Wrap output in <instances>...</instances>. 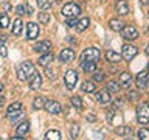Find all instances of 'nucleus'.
Listing matches in <instances>:
<instances>
[{
	"label": "nucleus",
	"instance_id": "f257e3e1",
	"mask_svg": "<svg viewBox=\"0 0 149 140\" xmlns=\"http://www.w3.org/2000/svg\"><path fill=\"white\" fill-rule=\"evenodd\" d=\"M34 65H33L30 61H23V62L19 64L17 67V76L20 81H26V79H30L33 76V73H34Z\"/></svg>",
	"mask_w": 149,
	"mask_h": 140
},
{
	"label": "nucleus",
	"instance_id": "f03ea898",
	"mask_svg": "<svg viewBox=\"0 0 149 140\" xmlns=\"http://www.w3.org/2000/svg\"><path fill=\"white\" fill-rule=\"evenodd\" d=\"M101 58V53L100 50L95 48V47H90V48H86L81 55V61L86 62V61H90V62H98Z\"/></svg>",
	"mask_w": 149,
	"mask_h": 140
},
{
	"label": "nucleus",
	"instance_id": "7ed1b4c3",
	"mask_svg": "<svg viewBox=\"0 0 149 140\" xmlns=\"http://www.w3.org/2000/svg\"><path fill=\"white\" fill-rule=\"evenodd\" d=\"M62 16L65 17H76L79 16V13H81V8H79V5L76 3H67L62 6Z\"/></svg>",
	"mask_w": 149,
	"mask_h": 140
},
{
	"label": "nucleus",
	"instance_id": "20e7f679",
	"mask_svg": "<svg viewBox=\"0 0 149 140\" xmlns=\"http://www.w3.org/2000/svg\"><path fill=\"white\" fill-rule=\"evenodd\" d=\"M137 121L140 125H148L149 123V107L148 104H140L137 109Z\"/></svg>",
	"mask_w": 149,
	"mask_h": 140
},
{
	"label": "nucleus",
	"instance_id": "39448f33",
	"mask_svg": "<svg viewBox=\"0 0 149 140\" xmlns=\"http://www.w3.org/2000/svg\"><path fill=\"white\" fill-rule=\"evenodd\" d=\"M64 83H65V86H67V89H74V86H76V83H78V73H76V70H67L64 75Z\"/></svg>",
	"mask_w": 149,
	"mask_h": 140
},
{
	"label": "nucleus",
	"instance_id": "423d86ee",
	"mask_svg": "<svg viewBox=\"0 0 149 140\" xmlns=\"http://www.w3.org/2000/svg\"><path fill=\"white\" fill-rule=\"evenodd\" d=\"M120 31H121V36H123L126 41H135L138 37V31H137V28H135L134 25L123 27Z\"/></svg>",
	"mask_w": 149,
	"mask_h": 140
},
{
	"label": "nucleus",
	"instance_id": "0eeeda50",
	"mask_svg": "<svg viewBox=\"0 0 149 140\" xmlns=\"http://www.w3.org/2000/svg\"><path fill=\"white\" fill-rule=\"evenodd\" d=\"M45 111L47 112H50V114H53V115H58L62 112V106H61V103L58 101H54V100H45Z\"/></svg>",
	"mask_w": 149,
	"mask_h": 140
},
{
	"label": "nucleus",
	"instance_id": "6e6552de",
	"mask_svg": "<svg viewBox=\"0 0 149 140\" xmlns=\"http://www.w3.org/2000/svg\"><path fill=\"white\" fill-rule=\"evenodd\" d=\"M137 53H138L137 47H134V45H130V44H126V45H123V53H121V58H124L126 61H132L135 56H137Z\"/></svg>",
	"mask_w": 149,
	"mask_h": 140
},
{
	"label": "nucleus",
	"instance_id": "1a4fd4ad",
	"mask_svg": "<svg viewBox=\"0 0 149 140\" xmlns=\"http://www.w3.org/2000/svg\"><path fill=\"white\" fill-rule=\"evenodd\" d=\"M37 36H39V27H37V23L30 22L26 25V39L33 41V39H36Z\"/></svg>",
	"mask_w": 149,
	"mask_h": 140
},
{
	"label": "nucleus",
	"instance_id": "9d476101",
	"mask_svg": "<svg viewBox=\"0 0 149 140\" xmlns=\"http://www.w3.org/2000/svg\"><path fill=\"white\" fill-rule=\"evenodd\" d=\"M33 50H34V51H40V53H50L51 44L48 41H39V42H36V44H34Z\"/></svg>",
	"mask_w": 149,
	"mask_h": 140
},
{
	"label": "nucleus",
	"instance_id": "9b49d317",
	"mask_svg": "<svg viewBox=\"0 0 149 140\" xmlns=\"http://www.w3.org/2000/svg\"><path fill=\"white\" fill-rule=\"evenodd\" d=\"M74 59V51L72 48H64L59 53V61L61 62H72Z\"/></svg>",
	"mask_w": 149,
	"mask_h": 140
},
{
	"label": "nucleus",
	"instance_id": "f8f14e48",
	"mask_svg": "<svg viewBox=\"0 0 149 140\" xmlns=\"http://www.w3.org/2000/svg\"><path fill=\"white\" fill-rule=\"evenodd\" d=\"M42 86V76L39 73H33V76L30 78V89H33V90H37Z\"/></svg>",
	"mask_w": 149,
	"mask_h": 140
},
{
	"label": "nucleus",
	"instance_id": "ddd939ff",
	"mask_svg": "<svg viewBox=\"0 0 149 140\" xmlns=\"http://www.w3.org/2000/svg\"><path fill=\"white\" fill-rule=\"evenodd\" d=\"M95 100L100 103V104H106V103L110 101V93L107 90H100V92H96Z\"/></svg>",
	"mask_w": 149,
	"mask_h": 140
},
{
	"label": "nucleus",
	"instance_id": "4468645a",
	"mask_svg": "<svg viewBox=\"0 0 149 140\" xmlns=\"http://www.w3.org/2000/svg\"><path fill=\"white\" fill-rule=\"evenodd\" d=\"M137 86L140 89H146V86H148V72L146 70H143V72H140L137 75Z\"/></svg>",
	"mask_w": 149,
	"mask_h": 140
},
{
	"label": "nucleus",
	"instance_id": "2eb2a0df",
	"mask_svg": "<svg viewBox=\"0 0 149 140\" xmlns=\"http://www.w3.org/2000/svg\"><path fill=\"white\" fill-rule=\"evenodd\" d=\"M115 8H116V13H118L120 16H126V14L129 13V5L126 0H118Z\"/></svg>",
	"mask_w": 149,
	"mask_h": 140
},
{
	"label": "nucleus",
	"instance_id": "dca6fc26",
	"mask_svg": "<svg viewBox=\"0 0 149 140\" xmlns=\"http://www.w3.org/2000/svg\"><path fill=\"white\" fill-rule=\"evenodd\" d=\"M53 61V55L51 53H44L40 56L39 59H37V64H40L42 67H48V64Z\"/></svg>",
	"mask_w": 149,
	"mask_h": 140
},
{
	"label": "nucleus",
	"instance_id": "f3484780",
	"mask_svg": "<svg viewBox=\"0 0 149 140\" xmlns=\"http://www.w3.org/2000/svg\"><path fill=\"white\" fill-rule=\"evenodd\" d=\"M106 58H107V61H109V62H120L121 61V55L120 53H116V51H112V50H109L106 53Z\"/></svg>",
	"mask_w": 149,
	"mask_h": 140
},
{
	"label": "nucleus",
	"instance_id": "a211bd4d",
	"mask_svg": "<svg viewBox=\"0 0 149 140\" xmlns=\"http://www.w3.org/2000/svg\"><path fill=\"white\" fill-rule=\"evenodd\" d=\"M82 92H86V93H92V92H95L96 90V84L95 81H86V83H82Z\"/></svg>",
	"mask_w": 149,
	"mask_h": 140
},
{
	"label": "nucleus",
	"instance_id": "6ab92c4d",
	"mask_svg": "<svg viewBox=\"0 0 149 140\" xmlns=\"http://www.w3.org/2000/svg\"><path fill=\"white\" fill-rule=\"evenodd\" d=\"M130 81H132V76H130L127 72H123L120 75V83L118 84H121V86H124V87H129Z\"/></svg>",
	"mask_w": 149,
	"mask_h": 140
},
{
	"label": "nucleus",
	"instance_id": "aec40b11",
	"mask_svg": "<svg viewBox=\"0 0 149 140\" xmlns=\"http://www.w3.org/2000/svg\"><path fill=\"white\" fill-rule=\"evenodd\" d=\"M81 67L86 73H92L96 70V62H90V61H86V62H81Z\"/></svg>",
	"mask_w": 149,
	"mask_h": 140
},
{
	"label": "nucleus",
	"instance_id": "412c9836",
	"mask_svg": "<svg viewBox=\"0 0 149 140\" xmlns=\"http://www.w3.org/2000/svg\"><path fill=\"white\" fill-rule=\"evenodd\" d=\"M28 131H30V121H22L17 126V135H25Z\"/></svg>",
	"mask_w": 149,
	"mask_h": 140
},
{
	"label": "nucleus",
	"instance_id": "4be33fe9",
	"mask_svg": "<svg viewBox=\"0 0 149 140\" xmlns=\"http://www.w3.org/2000/svg\"><path fill=\"white\" fill-rule=\"evenodd\" d=\"M45 139L47 140H61V132L56 129H50V131H47Z\"/></svg>",
	"mask_w": 149,
	"mask_h": 140
},
{
	"label": "nucleus",
	"instance_id": "5701e85b",
	"mask_svg": "<svg viewBox=\"0 0 149 140\" xmlns=\"http://www.w3.org/2000/svg\"><path fill=\"white\" fill-rule=\"evenodd\" d=\"M109 27H110V28H112V30H113V31H120L121 28L124 27V23L121 22L120 19H112V20L109 22Z\"/></svg>",
	"mask_w": 149,
	"mask_h": 140
},
{
	"label": "nucleus",
	"instance_id": "b1692460",
	"mask_svg": "<svg viewBox=\"0 0 149 140\" xmlns=\"http://www.w3.org/2000/svg\"><path fill=\"white\" fill-rule=\"evenodd\" d=\"M106 90L109 92V93H110V92H112V93H116V92L120 90V84L116 83V81H109V83L106 84Z\"/></svg>",
	"mask_w": 149,
	"mask_h": 140
},
{
	"label": "nucleus",
	"instance_id": "393cba45",
	"mask_svg": "<svg viewBox=\"0 0 149 140\" xmlns=\"http://www.w3.org/2000/svg\"><path fill=\"white\" fill-rule=\"evenodd\" d=\"M88 23H90L88 17H84V19H81V20H78L74 27H76V30H78V31H84V30H86V28L88 27Z\"/></svg>",
	"mask_w": 149,
	"mask_h": 140
},
{
	"label": "nucleus",
	"instance_id": "a878e982",
	"mask_svg": "<svg viewBox=\"0 0 149 140\" xmlns=\"http://www.w3.org/2000/svg\"><path fill=\"white\" fill-rule=\"evenodd\" d=\"M22 20L20 19H16L14 20V25H13V34L14 36H20V33H22Z\"/></svg>",
	"mask_w": 149,
	"mask_h": 140
},
{
	"label": "nucleus",
	"instance_id": "bb28decb",
	"mask_svg": "<svg viewBox=\"0 0 149 140\" xmlns=\"http://www.w3.org/2000/svg\"><path fill=\"white\" fill-rule=\"evenodd\" d=\"M44 104H45V98L44 97H36L34 98V101H33V107H34V109H42V107H44Z\"/></svg>",
	"mask_w": 149,
	"mask_h": 140
},
{
	"label": "nucleus",
	"instance_id": "cd10ccee",
	"mask_svg": "<svg viewBox=\"0 0 149 140\" xmlns=\"http://www.w3.org/2000/svg\"><path fill=\"white\" fill-rule=\"evenodd\" d=\"M115 132L118 135H129L132 132V129L127 128V126H118V128H115Z\"/></svg>",
	"mask_w": 149,
	"mask_h": 140
},
{
	"label": "nucleus",
	"instance_id": "c85d7f7f",
	"mask_svg": "<svg viewBox=\"0 0 149 140\" xmlns=\"http://www.w3.org/2000/svg\"><path fill=\"white\" fill-rule=\"evenodd\" d=\"M8 25H9V17L6 13H3L0 16V28H8Z\"/></svg>",
	"mask_w": 149,
	"mask_h": 140
},
{
	"label": "nucleus",
	"instance_id": "c756f323",
	"mask_svg": "<svg viewBox=\"0 0 149 140\" xmlns=\"http://www.w3.org/2000/svg\"><path fill=\"white\" fill-rule=\"evenodd\" d=\"M37 19L40 23H50V13H40Z\"/></svg>",
	"mask_w": 149,
	"mask_h": 140
},
{
	"label": "nucleus",
	"instance_id": "7c9ffc66",
	"mask_svg": "<svg viewBox=\"0 0 149 140\" xmlns=\"http://www.w3.org/2000/svg\"><path fill=\"white\" fill-rule=\"evenodd\" d=\"M138 137L140 140H149V131L146 128H141L138 131Z\"/></svg>",
	"mask_w": 149,
	"mask_h": 140
},
{
	"label": "nucleus",
	"instance_id": "2f4dec72",
	"mask_svg": "<svg viewBox=\"0 0 149 140\" xmlns=\"http://www.w3.org/2000/svg\"><path fill=\"white\" fill-rule=\"evenodd\" d=\"M36 2H37V6H39L40 9H47V8L51 6L50 0H36Z\"/></svg>",
	"mask_w": 149,
	"mask_h": 140
},
{
	"label": "nucleus",
	"instance_id": "473e14b6",
	"mask_svg": "<svg viewBox=\"0 0 149 140\" xmlns=\"http://www.w3.org/2000/svg\"><path fill=\"white\" fill-rule=\"evenodd\" d=\"M127 98H129L130 101H137V100H140V93L137 90H130L127 93Z\"/></svg>",
	"mask_w": 149,
	"mask_h": 140
},
{
	"label": "nucleus",
	"instance_id": "72a5a7b5",
	"mask_svg": "<svg viewBox=\"0 0 149 140\" xmlns=\"http://www.w3.org/2000/svg\"><path fill=\"white\" fill-rule=\"evenodd\" d=\"M93 81L95 83L104 81V72H95V75H93Z\"/></svg>",
	"mask_w": 149,
	"mask_h": 140
},
{
	"label": "nucleus",
	"instance_id": "f704fd0d",
	"mask_svg": "<svg viewBox=\"0 0 149 140\" xmlns=\"http://www.w3.org/2000/svg\"><path fill=\"white\" fill-rule=\"evenodd\" d=\"M72 104H73L74 107H78V109H81V107H82L81 98H79V97H73V98H72Z\"/></svg>",
	"mask_w": 149,
	"mask_h": 140
},
{
	"label": "nucleus",
	"instance_id": "c9c22d12",
	"mask_svg": "<svg viewBox=\"0 0 149 140\" xmlns=\"http://www.w3.org/2000/svg\"><path fill=\"white\" fill-rule=\"evenodd\" d=\"M78 132H79V126H78V125H73L72 129H70V137L74 139V137L78 135Z\"/></svg>",
	"mask_w": 149,
	"mask_h": 140
},
{
	"label": "nucleus",
	"instance_id": "e433bc0d",
	"mask_svg": "<svg viewBox=\"0 0 149 140\" xmlns=\"http://www.w3.org/2000/svg\"><path fill=\"white\" fill-rule=\"evenodd\" d=\"M0 55H2V58H6L8 56V50L5 45H0Z\"/></svg>",
	"mask_w": 149,
	"mask_h": 140
},
{
	"label": "nucleus",
	"instance_id": "4c0bfd02",
	"mask_svg": "<svg viewBox=\"0 0 149 140\" xmlns=\"http://www.w3.org/2000/svg\"><path fill=\"white\" fill-rule=\"evenodd\" d=\"M17 14H19V16L25 14V5H19V6H17Z\"/></svg>",
	"mask_w": 149,
	"mask_h": 140
},
{
	"label": "nucleus",
	"instance_id": "58836bf2",
	"mask_svg": "<svg viewBox=\"0 0 149 140\" xmlns=\"http://www.w3.org/2000/svg\"><path fill=\"white\" fill-rule=\"evenodd\" d=\"M76 19H74V17H72V19H68V20H67V25L68 27H74V25H76Z\"/></svg>",
	"mask_w": 149,
	"mask_h": 140
},
{
	"label": "nucleus",
	"instance_id": "ea45409f",
	"mask_svg": "<svg viewBox=\"0 0 149 140\" xmlns=\"http://www.w3.org/2000/svg\"><path fill=\"white\" fill-rule=\"evenodd\" d=\"M45 73H47V76H48V78H53V72H51V69L47 67L45 69Z\"/></svg>",
	"mask_w": 149,
	"mask_h": 140
},
{
	"label": "nucleus",
	"instance_id": "a19ab883",
	"mask_svg": "<svg viewBox=\"0 0 149 140\" xmlns=\"http://www.w3.org/2000/svg\"><path fill=\"white\" fill-rule=\"evenodd\" d=\"M11 140H25V139H23V137H13Z\"/></svg>",
	"mask_w": 149,
	"mask_h": 140
},
{
	"label": "nucleus",
	"instance_id": "79ce46f5",
	"mask_svg": "<svg viewBox=\"0 0 149 140\" xmlns=\"http://www.w3.org/2000/svg\"><path fill=\"white\" fill-rule=\"evenodd\" d=\"M3 41H6V36H0V42H3Z\"/></svg>",
	"mask_w": 149,
	"mask_h": 140
},
{
	"label": "nucleus",
	"instance_id": "37998d69",
	"mask_svg": "<svg viewBox=\"0 0 149 140\" xmlns=\"http://www.w3.org/2000/svg\"><path fill=\"white\" fill-rule=\"evenodd\" d=\"M2 90H3V84H0V93H2Z\"/></svg>",
	"mask_w": 149,
	"mask_h": 140
},
{
	"label": "nucleus",
	"instance_id": "c03bdc74",
	"mask_svg": "<svg viewBox=\"0 0 149 140\" xmlns=\"http://www.w3.org/2000/svg\"><path fill=\"white\" fill-rule=\"evenodd\" d=\"M141 2H143V3H148V0H141Z\"/></svg>",
	"mask_w": 149,
	"mask_h": 140
},
{
	"label": "nucleus",
	"instance_id": "a18cd8bd",
	"mask_svg": "<svg viewBox=\"0 0 149 140\" xmlns=\"http://www.w3.org/2000/svg\"><path fill=\"white\" fill-rule=\"evenodd\" d=\"M124 140H132V139H130V137H127V139H124Z\"/></svg>",
	"mask_w": 149,
	"mask_h": 140
}]
</instances>
